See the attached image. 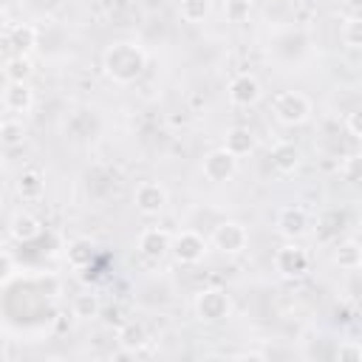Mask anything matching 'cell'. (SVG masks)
<instances>
[{"instance_id":"3957f363","label":"cell","mask_w":362,"mask_h":362,"mask_svg":"<svg viewBox=\"0 0 362 362\" xmlns=\"http://www.w3.org/2000/svg\"><path fill=\"white\" fill-rule=\"evenodd\" d=\"M173 257L184 266H192V263H201L204 255H206V238L198 235L195 229H181L178 235H173V246H170Z\"/></svg>"},{"instance_id":"ba28073f","label":"cell","mask_w":362,"mask_h":362,"mask_svg":"<svg viewBox=\"0 0 362 362\" xmlns=\"http://www.w3.org/2000/svg\"><path fill=\"white\" fill-rule=\"evenodd\" d=\"M274 269L283 277H303L308 272V255H305V249L297 246V243L280 246L277 255H274Z\"/></svg>"},{"instance_id":"7402d4cb","label":"cell","mask_w":362,"mask_h":362,"mask_svg":"<svg viewBox=\"0 0 362 362\" xmlns=\"http://www.w3.org/2000/svg\"><path fill=\"white\" fill-rule=\"evenodd\" d=\"M99 311H102V305H99V297L93 291H85V294L74 297V317L93 320V317H99Z\"/></svg>"},{"instance_id":"5bb4252c","label":"cell","mask_w":362,"mask_h":362,"mask_svg":"<svg viewBox=\"0 0 362 362\" xmlns=\"http://www.w3.org/2000/svg\"><path fill=\"white\" fill-rule=\"evenodd\" d=\"M8 235L14 240H20V243H28V240H34L40 235V221L34 215H28V212H14L11 221H8Z\"/></svg>"},{"instance_id":"44dd1931","label":"cell","mask_w":362,"mask_h":362,"mask_svg":"<svg viewBox=\"0 0 362 362\" xmlns=\"http://www.w3.org/2000/svg\"><path fill=\"white\" fill-rule=\"evenodd\" d=\"M3 76H6V82H25L31 76V59L23 54L8 57L3 65Z\"/></svg>"},{"instance_id":"4fadbf2b","label":"cell","mask_w":362,"mask_h":362,"mask_svg":"<svg viewBox=\"0 0 362 362\" xmlns=\"http://www.w3.org/2000/svg\"><path fill=\"white\" fill-rule=\"evenodd\" d=\"M3 105H6V110L25 113L34 105V90L25 82H6V88H3Z\"/></svg>"},{"instance_id":"f1b7e54d","label":"cell","mask_w":362,"mask_h":362,"mask_svg":"<svg viewBox=\"0 0 362 362\" xmlns=\"http://www.w3.org/2000/svg\"><path fill=\"white\" fill-rule=\"evenodd\" d=\"M348 133L354 136V139H362V107H356V110H351L348 113Z\"/></svg>"},{"instance_id":"277c9868","label":"cell","mask_w":362,"mask_h":362,"mask_svg":"<svg viewBox=\"0 0 362 362\" xmlns=\"http://www.w3.org/2000/svg\"><path fill=\"white\" fill-rule=\"evenodd\" d=\"M212 246L223 255H240L249 246V232L238 221H223L212 229Z\"/></svg>"},{"instance_id":"603a6c76","label":"cell","mask_w":362,"mask_h":362,"mask_svg":"<svg viewBox=\"0 0 362 362\" xmlns=\"http://www.w3.org/2000/svg\"><path fill=\"white\" fill-rule=\"evenodd\" d=\"M23 139H25V127H23V122H17V119H6V122L0 124V141H3L6 147H20Z\"/></svg>"},{"instance_id":"ffe728a7","label":"cell","mask_w":362,"mask_h":362,"mask_svg":"<svg viewBox=\"0 0 362 362\" xmlns=\"http://www.w3.org/2000/svg\"><path fill=\"white\" fill-rule=\"evenodd\" d=\"M116 339H119V348H127V351H139V348H144L147 345V331H144V325L141 322H124L122 328H119V334H116Z\"/></svg>"},{"instance_id":"8992f818","label":"cell","mask_w":362,"mask_h":362,"mask_svg":"<svg viewBox=\"0 0 362 362\" xmlns=\"http://www.w3.org/2000/svg\"><path fill=\"white\" fill-rule=\"evenodd\" d=\"M238 173V156H232L226 147L206 153L204 158V178L212 184H223Z\"/></svg>"},{"instance_id":"8fae6325","label":"cell","mask_w":362,"mask_h":362,"mask_svg":"<svg viewBox=\"0 0 362 362\" xmlns=\"http://www.w3.org/2000/svg\"><path fill=\"white\" fill-rule=\"evenodd\" d=\"M277 229H280V235H286V238H303L305 232H308V215H305V209L303 206H283L280 209V215H277Z\"/></svg>"},{"instance_id":"1f68e13d","label":"cell","mask_w":362,"mask_h":362,"mask_svg":"<svg viewBox=\"0 0 362 362\" xmlns=\"http://www.w3.org/2000/svg\"><path fill=\"white\" fill-rule=\"evenodd\" d=\"M359 351H362V339H359Z\"/></svg>"},{"instance_id":"484cf974","label":"cell","mask_w":362,"mask_h":362,"mask_svg":"<svg viewBox=\"0 0 362 362\" xmlns=\"http://www.w3.org/2000/svg\"><path fill=\"white\" fill-rule=\"evenodd\" d=\"M249 8H252V3H246V0H223V14L229 23H243L249 17Z\"/></svg>"},{"instance_id":"d6a6232c","label":"cell","mask_w":362,"mask_h":362,"mask_svg":"<svg viewBox=\"0 0 362 362\" xmlns=\"http://www.w3.org/2000/svg\"><path fill=\"white\" fill-rule=\"evenodd\" d=\"M246 3H255V0H246Z\"/></svg>"},{"instance_id":"83f0119b","label":"cell","mask_w":362,"mask_h":362,"mask_svg":"<svg viewBox=\"0 0 362 362\" xmlns=\"http://www.w3.org/2000/svg\"><path fill=\"white\" fill-rule=\"evenodd\" d=\"M334 356H337L339 362H356V359H362L359 342H339L337 351H334Z\"/></svg>"},{"instance_id":"cb8c5ba5","label":"cell","mask_w":362,"mask_h":362,"mask_svg":"<svg viewBox=\"0 0 362 362\" xmlns=\"http://www.w3.org/2000/svg\"><path fill=\"white\" fill-rule=\"evenodd\" d=\"M178 14L184 23H201L209 14V0H181Z\"/></svg>"},{"instance_id":"30bf717a","label":"cell","mask_w":362,"mask_h":362,"mask_svg":"<svg viewBox=\"0 0 362 362\" xmlns=\"http://www.w3.org/2000/svg\"><path fill=\"white\" fill-rule=\"evenodd\" d=\"M139 252L144 255V257H150V260H161L167 252H170V246H173V235L167 232V229H161V226H150V229H144L141 235H139Z\"/></svg>"},{"instance_id":"e0dca14e","label":"cell","mask_w":362,"mask_h":362,"mask_svg":"<svg viewBox=\"0 0 362 362\" xmlns=\"http://www.w3.org/2000/svg\"><path fill=\"white\" fill-rule=\"evenodd\" d=\"M334 263L339 269H359L362 266V243L348 238V240H339L334 246Z\"/></svg>"},{"instance_id":"836d02e7","label":"cell","mask_w":362,"mask_h":362,"mask_svg":"<svg viewBox=\"0 0 362 362\" xmlns=\"http://www.w3.org/2000/svg\"><path fill=\"white\" fill-rule=\"evenodd\" d=\"M359 269H362V266H359Z\"/></svg>"},{"instance_id":"6da1fadb","label":"cell","mask_w":362,"mask_h":362,"mask_svg":"<svg viewBox=\"0 0 362 362\" xmlns=\"http://www.w3.org/2000/svg\"><path fill=\"white\" fill-rule=\"evenodd\" d=\"M102 68L105 74L119 82V85H130L141 76V71L147 68V54L141 45L136 42H113L105 48L102 54Z\"/></svg>"},{"instance_id":"4316f807","label":"cell","mask_w":362,"mask_h":362,"mask_svg":"<svg viewBox=\"0 0 362 362\" xmlns=\"http://www.w3.org/2000/svg\"><path fill=\"white\" fill-rule=\"evenodd\" d=\"M342 175H345V181H351V184H362V153H354V156L345 158Z\"/></svg>"},{"instance_id":"9c48e42d","label":"cell","mask_w":362,"mask_h":362,"mask_svg":"<svg viewBox=\"0 0 362 362\" xmlns=\"http://www.w3.org/2000/svg\"><path fill=\"white\" fill-rule=\"evenodd\" d=\"M133 204L141 215H158L167 206V189L156 181H141L133 192Z\"/></svg>"},{"instance_id":"2e32d148","label":"cell","mask_w":362,"mask_h":362,"mask_svg":"<svg viewBox=\"0 0 362 362\" xmlns=\"http://www.w3.org/2000/svg\"><path fill=\"white\" fill-rule=\"evenodd\" d=\"M269 158H272V167L277 173H283V175H288V173H294L300 167V150L294 144H288V141L272 147V156Z\"/></svg>"},{"instance_id":"52a82bcc","label":"cell","mask_w":362,"mask_h":362,"mask_svg":"<svg viewBox=\"0 0 362 362\" xmlns=\"http://www.w3.org/2000/svg\"><path fill=\"white\" fill-rule=\"evenodd\" d=\"M226 96H229V102H232L235 107H252V105L260 102L263 88H260V82H257L252 74H238V76L229 82Z\"/></svg>"},{"instance_id":"7c38bea8","label":"cell","mask_w":362,"mask_h":362,"mask_svg":"<svg viewBox=\"0 0 362 362\" xmlns=\"http://www.w3.org/2000/svg\"><path fill=\"white\" fill-rule=\"evenodd\" d=\"M6 45H8L14 54L28 57V51L37 45V28H34V25H28V23L8 25V28H6Z\"/></svg>"},{"instance_id":"4dcf8cb0","label":"cell","mask_w":362,"mask_h":362,"mask_svg":"<svg viewBox=\"0 0 362 362\" xmlns=\"http://www.w3.org/2000/svg\"><path fill=\"white\" fill-rule=\"evenodd\" d=\"M342 3H348V6H354V8H359V6H362V0H342Z\"/></svg>"},{"instance_id":"d6986e66","label":"cell","mask_w":362,"mask_h":362,"mask_svg":"<svg viewBox=\"0 0 362 362\" xmlns=\"http://www.w3.org/2000/svg\"><path fill=\"white\" fill-rule=\"evenodd\" d=\"M42 189H45V181H42V175L37 170H23L20 173V178H17V195L23 201H37L42 195Z\"/></svg>"},{"instance_id":"5b68a950","label":"cell","mask_w":362,"mask_h":362,"mask_svg":"<svg viewBox=\"0 0 362 362\" xmlns=\"http://www.w3.org/2000/svg\"><path fill=\"white\" fill-rule=\"evenodd\" d=\"M229 308H232V303H229V294L223 288H204L195 297V314L204 322H221V320H226L229 317Z\"/></svg>"},{"instance_id":"d4e9b609","label":"cell","mask_w":362,"mask_h":362,"mask_svg":"<svg viewBox=\"0 0 362 362\" xmlns=\"http://www.w3.org/2000/svg\"><path fill=\"white\" fill-rule=\"evenodd\" d=\"M342 42L348 48H362V14L348 17L342 23Z\"/></svg>"},{"instance_id":"f546056e","label":"cell","mask_w":362,"mask_h":362,"mask_svg":"<svg viewBox=\"0 0 362 362\" xmlns=\"http://www.w3.org/2000/svg\"><path fill=\"white\" fill-rule=\"evenodd\" d=\"M0 274H3V283L11 277V255H8V249H3V255H0Z\"/></svg>"},{"instance_id":"ac0fdd59","label":"cell","mask_w":362,"mask_h":362,"mask_svg":"<svg viewBox=\"0 0 362 362\" xmlns=\"http://www.w3.org/2000/svg\"><path fill=\"white\" fill-rule=\"evenodd\" d=\"M93 260H96V246H93V240L76 238V240L68 243V263H71L74 269H88Z\"/></svg>"},{"instance_id":"9a60e30c","label":"cell","mask_w":362,"mask_h":362,"mask_svg":"<svg viewBox=\"0 0 362 362\" xmlns=\"http://www.w3.org/2000/svg\"><path fill=\"white\" fill-rule=\"evenodd\" d=\"M223 147L232 153V156H249L255 150V133L249 127H229L226 130V139H223Z\"/></svg>"},{"instance_id":"7a4b0ae2","label":"cell","mask_w":362,"mask_h":362,"mask_svg":"<svg viewBox=\"0 0 362 362\" xmlns=\"http://www.w3.org/2000/svg\"><path fill=\"white\" fill-rule=\"evenodd\" d=\"M272 110H274V119L283 124H303L311 116V102L300 90H283L274 96Z\"/></svg>"}]
</instances>
